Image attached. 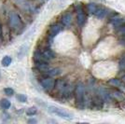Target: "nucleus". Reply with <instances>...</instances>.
<instances>
[{
	"instance_id": "4be33fe9",
	"label": "nucleus",
	"mask_w": 125,
	"mask_h": 124,
	"mask_svg": "<svg viewBox=\"0 0 125 124\" xmlns=\"http://www.w3.org/2000/svg\"><path fill=\"white\" fill-rule=\"evenodd\" d=\"M11 103L8 99H1L0 100V106L3 109H9L10 107Z\"/></svg>"
},
{
	"instance_id": "a211bd4d",
	"label": "nucleus",
	"mask_w": 125,
	"mask_h": 124,
	"mask_svg": "<svg viewBox=\"0 0 125 124\" xmlns=\"http://www.w3.org/2000/svg\"><path fill=\"white\" fill-rule=\"evenodd\" d=\"M60 74H61V69L60 68H52V69H49L48 71L45 72V75L47 77H51V78L57 77Z\"/></svg>"
},
{
	"instance_id": "0eeeda50",
	"label": "nucleus",
	"mask_w": 125,
	"mask_h": 124,
	"mask_svg": "<svg viewBox=\"0 0 125 124\" xmlns=\"http://www.w3.org/2000/svg\"><path fill=\"white\" fill-rule=\"evenodd\" d=\"M14 2L16 5L19 6L23 10L28 11V12H32L35 10V7L28 0H14Z\"/></svg>"
},
{
	"instance_id": "f3484780",
	"label": "nucleus",
	"mask_w": 125,
	"mask_h": 124,
	"mask_svg": "<svg viewBox=\"0 0 125 124\" xmlns=\"http://www.w3.org/2000/svg\"><path fill=\"white\" fill-rule=\"evenodd\" d=\"M61 22L62 25L68 26L70 25V23L72 22V15L70 13H65L64 15H62V19H61Z\"/></svg>"
},
{
	"instance_id": "9d476101",
	"label": "nucleus",
	"mask_w": 125,
	"mask_h": 124,
	"mask_svg": "<svg viewBox=\"0 0 125 124\" xmlns=\"http://www.w3.org/2000/svg\"><path fill=\"white\" fill-rule=\"evenodd\" d=\"M65 85H66V83L64 80H62V79H57L56 81H55V90H56V92H57L61 96H62V93H63V90L65 88Z\"/></svg>"
},
{
	"instance_id": "ddd939ff",
	"label": "nucleus",
	"mask_w": 125,
	"mask_h": 124,
	"mask_svg": "<svg viewBox=\"0 0 125 124\" xmlns=\"http://www.w3.org/2000/svg\"><path fill=\"white\" fill-rule=\"evenodd\" d=\"M61 26L59 25V24H53L50 27V30H49V36L51 38L52 37H54L55 36H57L58 34L61 32Z\"/></svg>"
},
{
	"instance_id": "9b49d317",
	"label": "nucleus",
	"mask_w": 125,
	"mask_h": 124,
	"mask_svg": "<svg viewBox=\"0 0 125 124\" xmlns=\"http://www.w3.org/2000/svg\"><path fill=\"white\" fill-rule=\"evenodd\" d=\"M108 14H109L108 10H106V9L104 8V7H100V8L97 9L96 12L94 13V16H95L97 19L102 20V19H104V17H105L106 15H108Z\"/></svg>"
},
{
	"instance_id": "c756f323",
	"label": "nucleus",
	"mask_w": 125,
	"mask_h": 124,
	"mask_svg": "<svg viewBox=\"0 0 125 124\" xmlns=\"http://www.w3.org/2000/svg\"><path fill=\"white\" fill-rule=\"evenodd\" d=\"M28 123H37V119H31L28 120Z\"/></svg>"
},
{
	"instance_id": "f257e3e1",
	"label": "nucleus",
	"mask_w": 125,
	"mask_h": 124,
	"mask_svg": "<svg viewBox=\"0 0 125 124\" xmlns=\"http://www.w3.org/2000/svg\"><path fill=\"white\" fill-rule=\"evenodd\" d=\"M75 99H76V105L78 109L84 110L86 108V93H85V86L82 82H78L75 86V92H74Z\"/></svg>"
},
{
	"instance_id": "473e14b6",
	"label": "nucleus",
	"mask_w": 125,
	"mask_h": 124,
	"mask_svg": "<svg viewBox=\"0 0 125 124\" xmlns=\"http://www.w3.org/2000/svg\"><path fill=\"white\" fill-rule=\"evenodd\" d=\"M37 1H43V0H37Z\"/></svg>"
},
{
	"instance_id": "5701e85b",
	"label": "nucleus",
	"mask_w": 125,
	"mask_h": 124,
	"mask_svg": "<svg viewBox=\"0 0 125 124\" xmlns=\"http://www.w3.org/2000/svg\"><path fill=\"white\" fill-rule=\"evenodd\" d=\"M11 62H12V58H11L10 56H9V55H7V56H5L3 59H2L1 63H2V65H3V66L7 67V66H9V65L10 64Z\"/></svg>"
},
{
	"instance_id": "39448f33",
	"label": "nucleus",
	"mask_w": 125,
	"mask_h": 124,
	"mask_svg": "<svg viewBox=\"0 0 125 124\" xmlns=\"http://www.w3.org/2000/svg\"><path fill=\"white\" fill-rule=\"evenodd\" d=\"M104 101L103 98L98 95L97 93L92 97V104H91V109L93 110H101L104 107Z\"/></svg>"
},
{
	"instance_id": "dca6fc26",
	"label": "nucleus",
	"mask_w": 125,
	"mask_h": 124,
	"mask_svg": "<svg viewBox=\"0 0 125 124\" xmlns=\"http://www.w3.org/2000/svg\"><path fill=\"white\" fill-rule=\"evenodd\" d=\"M35 63H36V68H37L38 71L46 72V71L49 70V64H48V62H46V61L37 62H35Z\"/></svg>"
},
{
	"instance_id": "cd10ccee",
	"label": "nucleus",
	"mask_w": 125,
	"mask_h": 124,
	"mask_svg": "<svg viewBox=\"0 0 125 124\" xmlns=\"http://www.w3.org/2000/svg\"><path fill=\"white\" fill-rule=\"evenodd\" d=\"M4 93L8 96H12L14 94V90L11 88H5L4 89Z\"/></svg>"
},
{
	"instance_id": "6ab92c4d",
	"label": "nucleus",
	"mask_w": 125,
	"mask_h": 124,
	"mask_svg": "<svg viewBox=\"0 0 125 124\" xmlns=\"http://www.w3.org/2000/svg\"><path fill=\"white\" fill-rule=\"evenodd\" d=\"M43 55H44V58H45V60L49 62V61H51L52 59H54L55 58V53L52 52V50H45L44 52H43Z\"/></svg>"
},
{
	"instance_id": "412c9836",
	"label": "nucleus",
	"mask_w": 125,
	"mask_h": 124,
	"mask_svg": "<svg viewBox=\"0 0 125 124\" xmlns=\"http://www.w3.org/2000/svg\"><path fill=\"white\" fill-rule=\"evenodd\" d=\"M98 8L99 7L96 5L95 3H89L88 5H87V10H88L90 14H94Z\"/></svg>"
},
{
	"instance_id": "7ed1b4c3",
	"label": "nucleus",
	"mask_w": 125,
	"mask_h": 124,
	"mask_svg": "<svg viewBox=\"0 0 125 124\" xmlns=\"http://www.w3.org/2000/svg\"><path fill=\"white\" fill-rule=\"evenodd\" d=\"M9 25L13 31H19L22 27V21H21L20 16L15 12H12L10 18H9Z\"/></svg>"
},
{
	"instance_id": "b1692460",
	"label": "nucleus",
	"mask_w": 125,
	"mask_h": 124,
	"mask_svg": "<svg viewBox=\"0 0 125 124\" xmlns=\"http://www.w3.org/2000/svg\"><path fill=\"white\" fill-rule=\"evenodd\" d=\"M116 34L119 36H125V24L116 28Z\"/></svg>"
},
{
	"instance_id": "4468645a",
	"label": "nucleus",
	"mask_w": 125,
	"mask_h": 124,
	"mask_svg": "<svg viewBox=\"0 0 125 124\" xmlns=\"http://www.w3.org/2000/svg\"><path fill=\"white\" fill-rule=\"evenodd\" d=\"M86 20H87V17H86V14L83 12V10H82L78 11V16H77V21H78V24L80 27L85 24L86 22Z\"/></svg>"
},
{
	"instance_id": "423d86ee",
	"label": "nucleus",
	"mask_w": 125,
	"mask_h": 124,
	"mask_svg": "<svg viewBox=\"0 0 125 124\" xmlns=\"http://www.w3.org/2000/svg\"><path fill=\"white\" fill-rule=\"evenodd\" d=\"M40 84L42 86V89L46 92H51L55 87V81L51 77H47V78H43L40 81Z\"/></svg>"
},
{
	"instance_id": "bb28decb",
	"label": "nucleus",
	"mask_w": 125,
	"mask_h": 124,
	"mask_svg": "<svg viewBox=\"0 0 125 124\" xmlns=\"http://www.w3.org/2000/svg\"><path fill=\"white\" fill-rule=\"evenodd\" d=\"M37 112V107H30V108H28L26 110V115H28V116H34V115H36Z\"/></svg>"
},
{
	"instance_id": "7c9ffc66",
	"label": "nucleus",
	"mask_w": 125,
	"mask_h": 124,
	"mask_svg": "<svg viewBox=\"0 0 125 124\" xmlns=\"http://www.w3.org/2000/svg\"><path fill=\"white\" fill-rule=\"evenodd\" d=\"M121 81L125 84V76H123V77H122V78H121Z\"/></svg>"
},
{
	"instance_id": "393cba45",
	"label": "nucleus",
	"mask_w": 125,
	"mask_h": 124,
	"mask_svg": "<svg viewBox=\"0 0 125 124\" xmlns=\"http://www.w3.org/2000/svg\"><path fill=\"white\" fill-rule=\"evenodd\" d=\"M119 68L121 71L125 70V53L121 56L120 62H119Z\"/></svg>"
},
{
	"instance_id": "f03ea898",
	"label": "nucleus",
	"mask_w": 125,
	"mask_h": 124,
	"mask_svg": "<svg viewBox=\"0 0 125 124\" xmlns=\"http://www.w3.org/2000/svg\"><path fill=\"white\" fill-rule=\"evenodd\" d=\"M40 101V100H39ZM43 102V101H40ZM43 105H45V107L47 109V111H49L52 115H55L59 118H62V119H65V120H72L74 119V115L70 112L66 111L65 109L61 108L59 106H55V105H51V104H45L43 103Z\"/></svg>"
},
{
	"instance_id": "20e7f679",
	"label": "nucleus",
	"mask_w": 125,
	"mask_h": 124,
	"mask_svg": "<svg viewBox=\"0 0 125 124\" xmlns=\"http://www.w3.org/2000/svg\"><path fill=\"white\" fill-rule=\"evenodd\" d=\"M96 93L103 98L105 103H112L114 101V99L112 98V95H111V92L104 87H99L96 91Z\"/></svg>"
},
{
	"instance_id": "a878e982",
	"label": "nucleus",
	"mask_w": 125,
	"mask_h": 124,
	"mask_svg": "<svg viewBox=\"0 0 125 124\" xmlns=\"http://www.w3.org/2000/svg\"><path fill=\"white\" fill-rule=\"evenodd\" d=\"M16 98H17V100H18L19 102H21V103H25L26 101H27V97H26V95H24V94H21V93L17 94Z\"/></svg>"
},
{
	"instance_id": "c85d7f7f",
	"label": "nucleus",
	"mask_w": 125,
	"mask_h": 124,
	"mask_svg": "<svg viewBox=\"0 0 125 124\" xmlns=\"http://www.w3.org/2000/svg\"><path fill=\"white\" fill-rule=\"evenodd\" d=\"M3 39V33H2V25L0 23V41Z\"/></svg>"
},
{
	"instance_id": "6e6552de",
	"label": "nucleus",
	"mask_w": 125,
	"mask_h": 124,
	"mask_svg": "<svg viewBox=\"0 0 125 124\" xmlns=\"http://www.w3.org/2000/svg\"><path fill=\"white\" fill-rule=\"evenodd\" d=\"M110 23L113 25L114 28H118V27L125 24V19L120 17L119 14L114 13L113 15L110 17Z\"/></svg>"
},
{
	"instance_id": "aec40b11",
	"label": "nucleus",
	"mask_w": 125,
	"mask_h": 124,
	"mask_svg": "<svg viewBox=\"0 0 125 124\" xmlns=\"http://www.w3.org/2000/svg\"><path fill=\"white\" fill-rule=\"evenodd\" d=\"M34 61H35V62L46 61L45 58H44V55H43V52H40V51L35 52V53H34Z\"/></svg>"
},
{
	"instance_id": "f8f14e48",
	"label": "nucleus",
	"mask_w": 125,
	"mask_h": 124,
	"mask_svg": "<svg viewBox=\"0 0 125 124\" xmlns=\"http://www.w3.org/2000/svg\"><path fill=\"white\" fill-rule=\"evenodd\" d=\"M111 95H112V98L114 99L115 101H118V102H122L125 100V95L122 92H120L119 90H115L111 92Z\"/></svg>"
},
{
	"instance_id": "2f4dec72",
	"label": "nucleus",
	"mask_w": 125,
	"mask_h": 124,
	"mask_svg": "<svg viewBox=\"0 0 125 124\" xmlns=\"http://www.w3.org/2000/svg\"><path fill=\"white\" fill-rule=\"evenodd\" d=\"M101 1H103V2H104V1H105V0H101Z\"/></svg>"
},
{
	"instance_id": "1a4fd4ad",
	"label": "nucleus",
	"mask_w": 125,
	"mask_h": 124,
	"mask_svg": "<svg viewBox=\"0 0 125 124\" xmlns=\"http://www.w3.org/2000/svg\"><path fill=\"white\" fill-rule=\"evenodd\" d=\"M74 92H75V88L73 87V85L72 84H66L65 88L63 90V93L62 94V98L63 100H69L74 94Z\"/></svg>"
},
{
	"instance_id": "2eb2a0df",
	"label": "nucleus",
	"mask_w": 125,
	"mask_h": 124,
	"mask_svg": "<svg viewBox=\"0 0 125 124\" xmlns=\"http://www.w3.org/2000/svg\"><path fill=\"white\" fill-rule=\"evenodd\" d=\"M107 83L111 85V86H113V87H116V88L118 89H123L124 88V83L122 82L120 79H118V78H111L109 79Z\"/></svg>"
}]
</instances>
